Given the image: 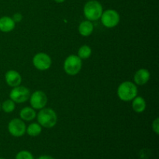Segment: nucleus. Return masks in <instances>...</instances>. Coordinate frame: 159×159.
Segmentation results:
<instances>
[{
  "mask_svg": "<svg viewBox=\"0 0 159 159\" xmlns=\"http://www.w3.org/2000/svg\"><path fill=\"white\" fill-rule=\"evenodd\" d=\"M146 107H147V103H146L145 99L142 96H137L132 100V109L136 113H143L146 110Z\"/></svg>",
  "mask_w": 159,
  "mask_h": 159,
  "instance_id": "4468645a",
  "label": "nucleus"
},
{
  "mask_svg": "<svg viewBox=\"0 0 159 159\" xmlns=\"http://www.w3.org/2000/svg\"><path fill=\"white\" fill-rule=\"evenodd\" d=\"M33 65L39 71H46L51 68L52 60L48 54L40 52L36 54L33 57Z\"/></svg>",
  "mask_w": 159,
  "mask_h": 159,
  "instance_id": "0eeeda50",
  "label": "nucleus"
},
{
  "mask_svg": "<svg viewBox=\"0 0 159 159\" xmlns=\"http://www.w3.org/2000/svg\"><path fill=\"white\" fill-rule=\"evenodd\" d=\"M15 159H34V155L28 151H20L16 155Z\"/></svg>",
  "mask_w": 159,
  "mask_h": 159,
  "instance_id": "6ab92c4d",
  "label": "nucleus"
},
{
  "mask_svg": "<svg viewBox=\"0 0 159 159\" xmlns=\"http://www.w3.org/2000/svg\"><path fill=\"white\" fill-rule=\"evenodd\" d=\"M5 80L6 84L10 87H16L21 85L22 76L15 70H9L5 75Z\"/></svg>",
  "mask_w": 159,
  "mask_h": 159,
  "instance_id": "9d476101",
  "label": "nucleus"
},
{
  "mask_svg": "<svg viewBox=\"0 0 159 159\" xmlns=\"http://www.w3.org/2000/svg\"><path fill=\"white\" fill-rule=\"evenodd\" d=\"M92 49L89 45H82L78 51V56L81 59H87L91 56Z\"/></svg>",
  "mask_w": 159,
  "mask_h": 159,
  "instance_id": "f3484780",
  "label": "nucleus"
},
{
  "mask_svg": "<svg viewBox=\"0 0 159 159\" xmlns=\"http://www.w3.org/2000/svg\"><path fill=\"white\" fill-rule=\"evenodd\" d=\"M16 26V23L13 21L12 17L2 16L0 18V31L3 33L11 32L14 30Z\"/></svg>",
  "mask_w": 159,
  "mask_h": 159,
  "instance_id": "f8f14e48",
  "label": "nucleus"
},
{
  "mask_svg": "<svg viewBox=\"0 0 159 159\" xmlns=\"http://www.w3.org/2000/svg\"><path fill=\"white\" fill-rule=\"evenodd\" d=\"M30 96V91L26 86L19 85L13 87L9 93V98L16 103H23L29 100Z\"/></svg>",
  "mask_w": 159,
  "mask_h": 159,
  "instance_id": "423d86ee",
  "label": "nucleus"
},
{
  "mask_svg": "<svg viewBox=\"0 0 159 159\" xmlns=\"http://www.w3.org/2000/svg\"><path fill=\"white\" fill-rule=\"evenodd\" d=\"M152 130L157 135L159 134V119L158 117L152 123Z\"/></svg>",
  "mask_w": 159,
  "mask_h": 159,
  "instance_id": "aec40b11",
  "label": "nucleus"
},
{
  "mask_svg": "<svg viewBox=\"0 0 159 159\" xmlns=\"http://www.w3.org/2000/svg\"><path fill=\"white\" fill-rule=\"evenodd\" d=\"M0 159H6V158H0Z\"/></svg>",
  "mask_w": 159,
  "mask_h": 159,
  "instance_id": "393cba45",
  "label": "nucleus"
},
{
  "mask_svg": "<svg viewBox=\"0 0 159 159\" xmlns=\"http://www.w3.org/2000/svg\"><path fill=\"white\" fill-rule=\"evenodd\" d=\"M42 127L38 123H32L26 128V133L30 137H37L41 134Z\"/></svg>",
  "mask_w": 159,
  "mask_h": 159,
  "instance_id": "dca6fc26",
  "label": "nucleus"
},
{
  "mask_svg": "<svg viewBox=\"0 0 159 159\" xmlns=\"http://www.w3.org/2000/svg\"><path fill=\"white\" fill-rule=\"evenodd\" d=\"M37 159H54L53 157L50 156V155H41L39 158H37Z\"/></svg>",
  "mask_w": 159,
  "mask_h": 159,
  "instance_id": "4be33fe9",
  "label": "nucleus"
},
{
  "mask_svg": "<svg viewBox=\"0 0 159 159\" xmlns=\"http://www.w3.org/2000/svg\"><path fill=\"white\" fill-rule=\"evenodd\" d=\"M54 1L57 3H63L65 0H54Z\"/></svg>",
  "mask_w": 159,
  "mask_h": 159,
  "instance_id": "5701e85b",
  "label": "nucleus"
},
{
  "mask_svg": "<svg viewBox=\"0 0 159 159\" xmlns=\"http://www.w3.org/2000/svg\"><path fill=\"white\" fill-rule=\"evenodd\" d=\"M117 96L124 102L132 101L138 96V87L134 82L126 81L120 84L117 89Z\"/></svg>",
  "mask_w": 159,
  "mask_h": 159,
  "instance_id": "f03ea898",
  "label": "nucleus"
},
{
  "mask_svg": "<svg viewBox=\"0 0 159 159\" xmlns=\"http://www.w3.org/2000/svg\"><path fill=\"white\" fill-rule=\"evenodd\" d=\"M88 1H89V0H88Z\"/></svg>",
  "mask_w": 159,
  "mask_h": 159,
  "instance_id": "a878e982",
  "label": "nucleus"
},
{
  "mask_svg": "<svg viewBox=\"0 0 159 159\" xmlns=\"http://www.w3.org/2000/svg\"><path fill=\"white\" fill-rule=\"evenodd\" d=\"M26 124L20 118H14L8 124V131L15 138H20L26 134Z\"/></svg>",
  "mask_w": 159,
  "mask_h": 159,
  "instance_id": "6e6552de",
  "label": "nucleus"
},
{
  "mask_svg": "<svg viewBox=\"0 0 159 159\" xmlns=\"http://www.w3.org/2000/svg\"><path fill=\"white\" fill-rule=\"evenodd\" d=\"M37 113L32 107H26L22 109L20 112V117L23 121H31L35 119Z\"/></svg>",
  "mask_w": 159,
  "mask_h": 159,
  "instance_id": "2eb2a0df",
  "label": "nucleus"
},
{
  "mask_svg": "<svg viewBox=\"0 0 159 159\" xmlns=\"http://www.w3.org/2000/svg\"><path fill=\"white\" fill-rule=\"evenodd\" d=\"M150 77L151 74L148 70L146 68H140L135 72L134 75V81L136 85H144L148 82Z\"/></svg>",
  "mask_w": 159,
  "mask_h": 159,
  "instance_id": "9b49d317",
  "label": "nucleus"
},
{
  "mask_svg": "<svg viewBox=\"0 0 159 159\" xmlns=\"http://www.w3.org/2000/svg\"><path fill=\"white\" fill-rule=\"evenodd\" d=\"M30 103L34 110H41L46 107L48 103V96L44 92L37 90L30 96Z\"/></svg>",
  "mask_w": 159,
  "mask_h": 159,
  "instance_id": "1a4fd4ad",
  "label": "nucleus"
},
{
  "mask_svg": "<svg viewBox=\"0 0 159 159\" xmlns=\"http://www.w3.org/2000/svg\"><path fill=\"white\" fill-rule=\"evenodd\" d=\"M12 19L16 23H20L22 21V20H23V15L21 13H20V12H16V13L13 14Z\"/></svg>",
  "mask_w": 159,
  "mask_h": 159,
  "instance_id": "412c9836",
  "label": "nucleus"
},
{
  "mask_svg": "<svg viewBox=\"0 0 159 159\" xmlns=\"http://www.w3.org/2000/svg\"><path fill=\"white\" fill-rule=\"evenodd\" d=\"M103 12V8L101 3L96 0H89L85 4L83 13L87 20L96 21L99 20Z\"/></svg>",
  "mask_w": 159,
  "mask_h": 159,
  "instance_id": "7ed1b4c3",
  "label": "nucleus"
},
{
  "mask_svg": "<svg viewBox=\"0 0 159 159\" xmlns=\"http://www.w3.org/2000/svg\"><path fill=\"white\" fill-rule=\"evenodd\" d=\"M2 110V106H1V103H0V110Z\"/></svg>",
  "mask_w": 159,
  "mask_h": 159,
  "instance_id": "b1692460",
  "label": "nucleus"
},
{
  "mask_svg": "<svg viewBox=\"0 0 159 159\" xmlns=\"http://www.w3.org/2000/svg\"><path fill=\"white\" fill-rule=\"evenodd\" d=\"M2 110L5 112V113H10L15 110L16 109V102H13L12 99H6L1 104Z\"/></svg>",
  "mask_w": 159,
  "mask_h": 159,
  "instance_id": "a211bd4d",
  "label": "nucleus"
},
{
  "mask_svg": "<svg viewBox=\"0 0 159 159\" xmlns=\"http://www.w3.org/2000/svg\"><path fill=\"white\" fill-rule=\"evenodd\" d=\"M37 123L45 128H52L57 124V116L53 109L43 108L40 110L37 115Z\"/></svg>",
  "mask_w": 159,
  "mask_h": 159,
  "instance_id": "f257e3e1",
  "label": "nucleus"
},
{
  "mask_svg": "<svg viewBox=\"0 0 159 159\" xmlns=\"http://www.w3.org/2000/svg\"><path fill=\"white\" fill-rule=\"evenodd\" d=\"M102 24L107 28H113L119 24L120 16L115 9H107L103 11L100 17Z\"/></svg>",
  "mask_w": 159,
  "mask_h": 159,
  "instance_id": "39448f33",
  "label": "nucleus"
},
{
  "mask_svg": "<svg viewBox=\"0 0 159 159\" xmlns=\"http://www.w3.org/2000/svg\"><path fill=\"white\" fill-rule=\"evenodd\" d=\"M82 67V61L78 55L71 54L68 56L64 61V71L71 76L76 75L80 72Z\"/></svg>",
  "mask_w": 159,
  "mask_h": 159,
  "instance_id": "20e7f679",
  "label": "nucleus"
},
{
  "mask_svg": "<svg viewBox=\"0 0 159 159\" xmlns=\"http://www.w3.org/2000/svg\"><path fill=\"white\" fill-rule=\"evenodd\" d=\"M94 26L89 20H84L81 22L79 26V33L82 37H89L93 34Z\"/></svg>",
  "mask_w": 159,
  "mask_h": 159,
  "instance_id": "ddd939ff",
  "label": "nucleus"
}]
</instances>
